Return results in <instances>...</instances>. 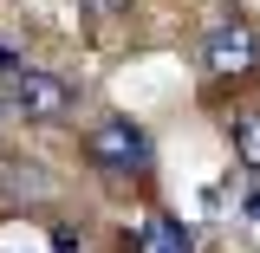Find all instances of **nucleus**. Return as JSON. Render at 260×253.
<instances>
[{"mask_svg":"<svg viewBox=\"0 0 260 253\" xmlns=\"http://www.w3.org/2000/svg\"><path fill=\"white\" fill-rule=\"evenodd\" d=\"M228 136H234V156H241V169H260V111H241Z\"/></svg>","mask_w":260,"mask_h":253,"instance_id":"39448f33","label":"nucleus"},{"mask_svg":"<svg viewBox=\"0 0 260 253\" xmlns=\"http://www.w3.org/2000/svg\"><path fill=\"white\" fill-rule=\"evenodd\" d=\"M78 13H85L91 32H111L117 20H130V0H78Z\"/></svg>","mask_w":260,"mask_h":253,"instance_id":"423d86ee","label":"nucleus"},{"mask_svg":"<svg viewBox=\"0 0 260 253\" xmlns=\"http://www.w3.org/2000/svg\"><path fill=\"white\" fill-rule=\"evenodd\" d=\"M7 91H13V111L26 124H59V117H72V97H78L59 71H39V65H20L7 78Z\"/></svg>","mask_w":260,"mask_h":253,"instance_id":"7ed1b4c3","label":"nucleus"},{"mask_svg":"<svg viewBox=\"0 0 260 253\" xmlns=\"http://www.w3.org/2000/svg\"><path fill=\"white\" fill-rule=\"evenodd\" d=\"M247 214H254V221H260V195H247Z\"/></svg>","mask_w":260,"mask_h":253,"instance_id":"1a4fd4ad","label":"nucleus"},{"mask_svg":"<svg viewBox=\"0 0 260 253\" xmlns=\"http://www.w3.org/2000/svg\"><path fill=\"white\" fill-rule=\"evenodd\" d=\"M0 71H7V78H13V71H20V52H13V46H7V39H0Z\"/></svg>","mask_w":260,"mask_h":253,"instance_id":"6e6552de","label":"nucleus"},{"mask_svg":"<svg viewBox=\"0 0 260 253\" xmlns=\"http://www.w3.org/2000/svg\"><path fill=\"white\" fill-rule=\"evenodd\" d=\"M52 247H59V253H85V247H78V234H72V227H59V234H52Z\"/></svg>","mask_w":260,"mask_h":253,"instance_id":"0eeeda50","label":"nucleus"},{"mask_svg":"<svg viewBox=\"0 0 260 253\" xmlns=\"http://www.w3.org/2000/svg\"><path fill=\"white\" fill-rule=\"evenodd\" d=\"M260 65V32L247 20H221V26L202 39V71L215 78V85H234V78H247Z\"/></svg>","mask_w":260,"mask_h":253,"instance_id":"f03ea898","label":"nucleus"},{"mask_svg":"<svg viewBox=\"0 0 260 253\" xmlns=\"http://www.w3.org/2000/svg\"><path fill=\"white\" fill-rule=\"evenodd\" d=\"M137 253H195V234L182 221H169V214H150L143 234H137Z\"/></svg>","mask_w":260,"mask_h":253,"instance_id":"20e7f679","label":"nucleus"},{"mask_svg":"<svg viewBox=\"0 0 260 253\" xmlns=\"http://www.w3.org/2000/svg\"><path fill=\"white\" fill-rule=\"evenodd\" d=\"M85 156L104 169V175H150V162H156V150H150V130L130 124V117H98L91 136H85Z\"/></svg>","mask_w":260,"mask_h":253,"instance_id":"f257e3e1","label":"nucleus"}]
</instances>
